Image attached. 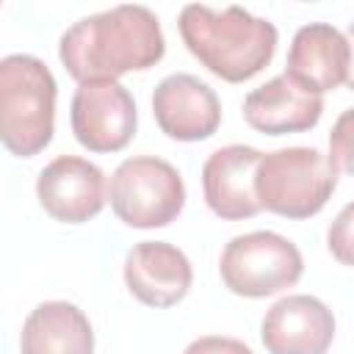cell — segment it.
Listing matches in <instances>:
<instances>
[{"instance_id":"cell-1","label":"cell","mask_w":354,"mask_h":354,"mask_svg":"<svg viewBox=\"0 0 354 354\" xmlns=\"http://www.w3.org/2000/svg\"><path fill=\"white\" fill-rule=\"evenodd\" d=\"M166 53L158 17L147 6H113L69 25L58 41L64 69L77 80H116L155 66Z\"/></svg>"},{"instance_id":"cell-18","label":"cell","mask_w":354,"mask_h":354,"mask_svg":"<svg viewBox=\"0 0 354 354\" xmlns=\"http://www.w3.org/2000/svg\"><path fill=\"white\" fill-rule=\"evenodd\" d=\"M183 354H254L243 340L224 337V335H205L188 343Z\"/></svg>"},{"instance_id":"cell-10","label":"cell","mask_w":354,"mask_h":354,"mask_svg":"<svg viewBox=\"0 0 354 354\" xmlns=\"http://www.w3.org/2000/svg\"><path fill=\"white\" fill-rule=\"evenodd\" d=\"M260 340L268 354H326L335 340V315L321 299L290 293L266 310Z\"/></svg>"},{"instance_id":"cell-9","label":"cell","mask_w":354,"mask_h":354,"mask_svg":"<svg viewBox=\"0 0 354 354\" xmlns=\"http://www.w3.org/2000/svg\"><path fill=\"white\" fill-rule=\"evenodd\" d=\"M152 116L174 141H205L221 124V102L196 75L174 72L155 86Z\"/></svg>"},{"instance_id":"cell-6","label":"cell","mask_w":354,"mask_h":354,"mask_svg":"<svg viewBox=\"0 0 354 354\" xmlns=\"http://www.w3.org/2000/svg\"><path fill=\"white\" fill-rule=\"evenodd\" d=\"M304 260L299 246L271 230H254L230 238L218 257V274L230 293L266 299L301 279Z\"/></svg>"},{"instance_id":"cell-7","label":"cell","mask_w":354,"mask_h":354,"mask_svg":"<svg viewBox=\"0 0 354 354\" xmlns=\"http://www.w3.org/2000/svg\"><path fill=\"white\" fill-rule=\"evenodd\" d=\"M69 122L77 144L88 152H119L136 136L138 111L119 80H88L72 97Z\"/></svg>"},{"instance_id":"cell-14","label":"cell","mask_w":354,"mask_h":354,"mask_svg":"<svg viewBox=\"0 0 354 354\" xmlns=\"http://www.w3.org/2000/svg\"><path fill=\"white\" fill-rule=\"evenodd\" d=\"M324 100L310 94L285 72L243 97V119L263 136L304 133L321 122Z\"/></svg>"},{"instance_id":"cell-8","label":"cell","mask_w":354,"mask_h":354,"mask_svg":"<svg viewBox=\"0 0 354 354\" xmlns=\"http://www.w3.org/2000/svg\"><path fill=\"white\" fill-rule=\"evenodd\" d=\"M36 196L50 218L83 224L105 207V174L86 158L58 155L39 171Z\"/></svg>"},{"instance_id":"cell-11","label":"cell","mask_w":354,"mask_h":354,"mask_svg":"<svg viewBox=\"0 0 354 354\" xmlns=\"http://www.w3.org/2000/svg\"><path fill=\"white\" fill-rule=\"evenodd\" d=\"M263 152L246 144H230L207 155L202 166V191L207 207L224 221H243L257 216L260 199L254 174Z\"/></svg>"},{"instance_id":"cell-13","label":"cell","mask_w":354,"mask_h":354,"mask_svg":"<svg viewBox=\"0 0 354 354\" xmlns=\"http://www.w3.org/2000/svg\"><path fill=\"white\" fill-rule=\"evenodd\" d=\"M351 66V47L346 33L329 22H310L293 33L285 75L310 94H324L346 83Z\"/></svg>"},{"instance_id":"cell-15","label":"cell","mask_w":354,"mask_h":354,"mask_svg":"<svg viewBox=\"0 0 354 354\" xmlns=\"http://www.w3.org/2000/svg\"><path fill=\"white\" fill-rule=\"evenodd\" d=\"M22 354H94L88 315L72 301H41L22 324Z\"/></svg>"},{"instance_id":"cell-3","label":"cell","mask_w":354,"mask_h":354,"mask_svg":"<svg viewBox=\"0 0 354 354\" xmlns=\"http://www.w3.org/2000/svg\"><path fill=\"white\" fill-rule=\"evenodd\" d=\"M55 77L47 64L28 53L0 61V138L17 158L39 155L55 130Z\"/></svg>"},{"instance_id":"cell-5","label":"cell","mask_w":354,"mask_h":354,"mask_svg":"<svg viewBox=\"0 0 354 354\" xmlns=\"http://www.w3.org/2000/svg\"><path fill=\"white\" fill-rule=\"evenodd\" d=\"M108 199L119 221L136 230L171 224L185 207V183L180 171L155 155L122 160L108 185Z\"/></svg>"},{"instance_id":"cell-17","label":"cell","mask_w":354,"mask_h":354,"mask_svg":"<svg viewBox=\"0 0 354 354\" xmlns=\"http://www.w3.org/2000/svg\"><path fill=\"white\" fill-rule=\"evenodd\" d=\"M326 246H329V252H332V257L337 263L354 268V202H348L346 207H340V213L329 224V230H326Z\"/></svg>"},{"instance_id":"cell-19","label":"cell","mask_w":354,"mask_h":354,"mask_svg":"<svg viewBox=\"0 0 354 354\" xmlns=\"http://www.w3.org/2000/svg\"><path fill=\"white\" fill-rule=\"evenodd\" d=\"M346 39H348V47H351V66H348V77H346V86L354 91V22L348 25V33H346Z\"/></svg>"},{"instance_id":"cell-12","label":"cell","mask_w":354,"mask_h":354,"mask_svg":"<svg viewBox=\"0 0 354 354\" xmlns=\"http://www.w3.org/2000/svg\"><path fill=\"white\" fill-rule=\"evenodd\" d=\"M127 290L147 307H174L194 282L191 260L166 241H141L124 257Z\"/></svg>"},{"instance_id":"cell-16","label":"cell","mask_w":354,"mask_h":354,"mask_svg":"<svg viewBox=\"0 0 354 354\" xmlns=\"http://www.w3.org/2000/svg\"><path fill=\"white\" fill-rule=\"evenodd\" d=\"M329 158L337 171L354 174V108H346L329 133Z\"/></svg>"},{"instance_id":"cell-4","label":"cell","mask_w":354,"mask_h":354,"mask_svg":"<svg viewBox=\"0 0 354 354\" xmlns=\"http://www.w3.org/2000/svg\"><path fill=\"white\" fill-rule=\"evenodd\" d=\"M337 188V166L315 147L263 152L254 174L260 207L285 218H310L324 210Z\"/></svg>"},{"instance_id":"cell-2","label":"cell","mask_w":354,"mask_h":354,"mask_svg":"<svg viewBox=\"0 0 354 354\" xmlns=\"http://www.w3.org/2000/svg\"><path fill=\"white\" fill-rule=\"evenodd\" d=\"M177 28L188 53L227 83H243L263 72L279 41L274 22L241 6L216 11L202 3H188L180 11Z\"/></svg>"}]
</instances>
